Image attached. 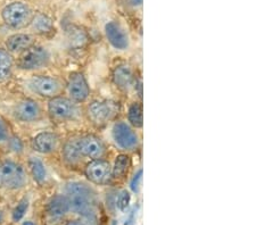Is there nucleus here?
Instances as JSON below:
<instances>
[{
    "instance_id": "nucleus-1",
    "label": "nucleus",
    "mask_w": 256,
    "mask_h": 225,
    "mask_svg": "<svg viewBox=\"0 0 256 225\" xmlns=\"http://www.w3.org/2000/svg\"><path fill=\"white\" fill-rule=\"evenodd\" d=\"M66 198L68 200L70 210L76 214L90 216L94 214L96 197L92 188L84 182H71L66 186Z\"/></svg>"
},
{
    "instance_id": "nucleus-2",
    "label": "nucleus",
    "mask_w": 256,
    "mask_h": 225,
    "mask_svg": "<svg viewBox=\"0 0 256 225\" xmlns=\"http://www.w3.org/2000/svg\"><path fill=\"white\" fill-rule=\"evenodd\" d=\"M118 102L110 99L94 100L86 106V118L96 128H104L118 117Z\"/></svg>"
},
{
    "instance_id": "nucleus-3",
    "label": "nucleus",
    "mask_w": 256,
    "mask_h": 225,
    "mask_svg": "<svg viewBox=\"0 0 256 225\" xmlns=\"http://www.w3.org/2000/svg\"><path fill=\"white\" fill-rule=\"evenodd\" d=\"M48 114L52 121L68 122L76 120L80 115V108L71 98L58 96L49 99Z\"/></svg>"
},
{
    "instance_id": "nucleus-4",
    "label": "nucleus",
    "mask_w": 256,
    "mask_h": 225,
    "mask_svg": "<svg viewBox=\"0 0 256 225\" xmlns=\"http://www.w3.org/2000/svg\"><path fill=\"white\" fill-rule=\"evenodd\" d=\"M34 13L26 3L12 2L2 10V19L8 26L20 30L32 24Z\"/></svg>"
},
{
    "instance_id": "nucleus-5",
    "label": "nucleus",
    "mask_w": 256,
    "mask_h": 225,
    "mask_svg": "<svg viewBox=\"0 0 256 225\" xmlns=\"http://www.w3.org/2000/svg\"><path fill=\"white\" fill-rule=\"evenodd\" d=\"M28 87L36 95L48 98V99L60 96L65 89L63 81L58 77L49 75H36L32 77L28 82Z\"/></svg>"
},
{
    "instance_id": "nucleus-6",
    "label": "nucleus",
    "mask_w": 256,
    "mask_h": 225,
    "mask_svg": "<svg viewBox=\"0 0 256 225\" xmlns=\"http://www.w3.org/2000/svg\"><path fill=\"white\" fill-rule=\"evenodd\" d=\"M50 56L46 49L40 46H32L23 52H20L18 58V67L26 71H33L47 66Z\"/></svg>"
},
{
    "instance_id": "nucleus-7",
    "label": "nucleus",
    "mask_w": 256,
    "mask_h": 225,
    "mask_svg": "<svg viewBox=\"0 0 256 225\" xmlns=\"http://www.w3.org/2000/svg\"><path fill=\"white\" fill-rule=\"evenodd\" d=\"M84 175L94 184L106 186L113 179L112 166L105 159H94L86 165Z\"/></svg>"
},
{
    "instance_id": "nucleus-8",
    "label": "nucleus",
    "mask_w": 256,
    "mask_h": 225,
    "mask_svg": "<svg viewBox=\"0 0 256 225\" xmlns=\"http://www.w3.org/2000/svg\"><path fill=\"white\" fill-rule=\"evenodd\" d=\"M114 142L123 150H134L139 146L138 134L126 122L118 121L112 129Z\"/></svg>"
},
{
    "instance_id": "nucleus-9",
    "label": "nucleus",
    "mask_w": 256,
    "mask_h": 225,
    "mask_svg": "<svg viewBox=\"0 0 256 225\" xmlns=\"http://www.w3.org/2000/svg\"><path fill=\"white\" fill-rule=\"evenodd\" d=\"M0 172H2V186L8 189H20L26 182L23 167L15 162L6 161L0 166Z\"/></svg>"
},
{
    "instance_id": "nucleus-10",
    "label": "nucleus",
    "mask_w": 256,
    "mask_h": 225,
    "mask_svg": "<svg viewBox=\"0 0 256 225\" xmlns=\"http://www.w3.org/2000/svg\"><path fill=\"white\" fill-rule=\"evenodd\" d=\"M78 145H79L82 157L94 159H102L106 155V146L100 138L94 134H86V136L78 137Z\"/></svg>"
},
{
    "instance_id": "nucleus-11",
    "label": "nucleus",
    "mask_w": 256,
    "mask_h": 225,
    "mask_svg": "<svg viewBox=\"0 0 256 225\" xmlns=\"http://www.w3.org/2000/svg\"><path fill=\"white\" fill-rule=\"evenodd\" d=\"M68 91L70 98L76 104H81L88 99L90 96V88L86 76L81 72H72L68 80Z\"/></svg>"
},
{
    "instance_id": "nucleus-12",
    "label": "nucleus",
    "mask_w": 256,
    "mask_h": 225,
    "mask_svg": "<svg viewBox=\"0 0 256 225\" xmlns=\"http://www.w3.org/2000/svg\"><path fill=\"white\" fill-rule=\"evenodd\" d=\"M14 115L20 122H36L42 117V109L33 99H24L16 105Z\"/></svg>"
},
{
    "instance_id": "nucleus-13",
    "label": "nucleus",
    "mask_w": 256,
    "mask_h": 225,
    "mask_svg": "<svg viewBox=\"0 0 256 225\" xmlns=\"http://www.w3.org/2000/svg\"><path fill=\"white\" fill-rule=\"evenodd\" d=\"M113 83L118 90L128 92L136 85V76L129 65L121 64L114 68L112 74Z\"/></svg>"
},
{
    "instance_id": "nucleus-14",
    "label": "nucleus",
    "mask_w": 256,
    "mask_h": 225,
    "mask_svg": "<svg viewBox=\"0 0 256 225\" xmlns=\"http://www.w3.org/2000/svg\"><path fill=\"white\" fill-rule=\"evenodd\" d=\"M60 137L54 132H41L32 141V147L40 154H52L60 148Z\"/></svg>"
},
{
    "instance_id": "nucleus-15",
    "label": "nucleus",
    "mask_w": 256,
    "mask_h": 225,
    "mask_svg": "<svg viewBox=\"0 0 256 225\" xmlns=\"http://www.w3.org/2000/svg\"><path fill=\"white\" fill-rule=\"evenodd\" d=\"M105 33L108 42L118 50H126L129 48V36L122 26L116 22H108L105 26Z\"/></svg>"
},
{
    "instance_id": "nucleus-16",
    "label": "nucleus",
    "mask_w": 256,
    "mask_h": 225,
    "mask_svg": "<svg viewBox=\"0 0 256 225\" xmlns=\"http://www.w3.org/2000/svg\"><path fill=\"white\" fill-rule=\"evenodd\" d=\"M70 211L68 200L64 195H57L52 198L47 206V218L50 221H60Z\"/></svg>"
},
{
    "instance_id": "nucleus-17",
    "label": "nucleus",
    "mask_w": 256,
    "mask_h": 225,
    "mask_svg": "<svg viewBox=\"0 0 256 225\" xmlns=\"http://www.w3.org/2000/svg\"><path fill=\"white\" fill-rule=\"evenodd\" d=\"M32 46H34V38H33V35L26 33L13 34L6 41L8 51L16 52V54H20Z\"/></svg>"
},
{
    "instance_id": "nucleus-18",
    "label": "nucleus",
    "mask_w": 256,
    "mask_h": 225,
    "mask_svg": "<svg viewBox=\"0 0 256 225\" xmlns=\"http://www.w3.org/2000/svg\"><path fill=\"white\" fill-rule=\"evenodd\" d=\"M62 154H63V158L65 163L71 166L79 165L82 159H84V157H82V155L80 153L79 145H78V138H72L66 141L63 147V151H62Z\"/></svg>"
},
{
    "instance_id": "nucleus-19",
    "label": "nucleus",
    "mask_w": 256,
    "mask_h": 225,
    "mask_svg": "<svg viewBox=\"0 0 256 225\" xmlns=\"http://www.w3.org/2000/svg\"><path fill=\"white\" fill-rule=\"evenodd\" d=\"M13 57L6 49L0 48V83L10 79L13 73Z\"/></svg>"
},
{
    "instance_id": "nucleus-20",
    "label": "nucleus",
    "mask_w": 256,
    "mask_h": 225,
    "mask_svg": "<svg viewBox=\"0 0 256 225\" xmlns=\"http://www.w3.org/2000/svg\"><path fill=\"white\" fill-rule=\"evenodd\" d=\"M131 167V158L129 155L121 154L115 158L114 165L112 167V175L115 179H123L126 177L128 172Z\"/></svg>"
},
{
    "instance_id": "nucleus-21",
    "label": "nucleus",
    "mask_w": 256,
    "mask_h": 225,
    "mask_svg": "<svg viewBox=\"0 0 256 225\" xmlns=\"http://www.w3.org/2000/svg\"><path fill=\"white\" fill-rule=\"evenodd\" d=\"M128 121L136 129H142L144 125L142 105L140 102H134L128 109Z\"/></svg>"
},
{
    "instance_id": "nucleus-22",
    "label": "nucleus",
    "mask_w": 256,
    "mask_h": 225,
    "mask_svg": "<svg viewBox=\"0 0 256 225\" xmlns=\"http://www.w3.org/2000/svg\"><path fill=\"white\" fill-rule=\"evenodd\" d=\"M28 166H30L31 173L33 179L38 183H44L47 179V170L44 164L40 161L39 158L31 157L28 161Z\"/></svg>"
},
{
    "instance_id": "nucleus-23",
    "label": "nucleus",
    "mask_w": 256,
    "mask_h": 225,
    "mask_svg": "<svg viewBox=\"0 0 256 225\" xmlns=\"http://www.w3.org/2000/svg\"><path fill=\"white\" fill-rule=\"evenodd\" d=\"M32 24H33V26H34V28H36L40 33L50 32L52 30V19L44 15L34 16V18H33V20H32Z\"/></svg>"
},
{
    "instance_id": "nucleus-24",
    "label": "nucleus",
    "mask_w": 256,
    "mask_h": 225,
    "mask_svg": "<svg viewBox=\"0 0 256 225\" xmlns=\"http://www.w3.org/2000/svg\"><path fill=\"white\" fill-rule=\"evenodd\" d=\"M28 199H22L20 202L18 204V206L15 207V210L13 212V220L15 222H18L23 219V216L26 215V213L28 211Z\"/></svg>"
},
{
    "instance_id": "nucleus-25",
    "label": "nucleus",
    "mask_w": 256,
    "mask_h": 225,
    "mask_svg": "<svg viewBox=\"0 0 256 225\" xmlns=\"http://www.w3.org/2000/svg\"><path fill=\"white\" fill-rule=\"evenodd\" d=\"M131 202V196L129 194V191L123 190L120 192V195L118 196L116 199V206L118 207L120 211H126L129 204Z\"/></svg>"
},
{
    "instance_id": "nucleus-26",
    "label": "nucleus",
    "mask_w": 256,
    "mask_h": 225,
    "mask_svg": "<svg viewBox=\"0 0 256 225\" xmlns=\"http://www.w3.org/2000/svg\"><path fill=\"white\" fill-rule=\"evenodd\" d=\"M142 171L139 170L138 173L134 175L131 180L130 183V188L134 192H138L140 189V184H142Z\"/></svg>"
},
{
    "instance_id": "nucleus-27",
    "label": "nucleus",
    "mask_w": 256,
    "mask_h": 225,
    "mask_svg": "<svg viewBox=\"0 0 256 225\" xmlns=\"http://www.w3.org/2000/svg\"><path fill=\"white\" fill-rule=\"evenodd\" d=\"M8 129L6 125L4 124V122L0 120V141H5L8 139Z\"/></svg>"
},
{
    "instance_id": "nucleus-28",
    "label": "nucleus",
    "mask_w": 256,
    "mask_h": 225,
    "mask_svg": "<svg viewBox=\"0 0 256 225\" xmlns=\"http://www.w3.org/2000/svg\"><path fill=\"white\" fill-rule=\"evenodd\" d=\"M66 225H84V224L82 223L81 221H71V222H68Z\"/></svg>"
},
{
    "instance_id": "nucleus-29",
    "label": "nucleus",
    "mask_w": 256,
    "mask_h": 225,
    "mask_svg": "<svg viewBox=\"0 0 256 225\" xmlns=\"http://www.w3.org/2000/svg\"><path fill=\"white\" fill-rule=\"evenodd\" d=\"M131 2L134 3V5L139 6V5H142V0H131Z\"/></svg>"
},
{
    "instance_id": "nucleus-30",
    "label": "nucleus",
    "mask_w": 256,
    "mask_h": 225,
    "mask_svg": "<svg viewBox=\"0 0 256 225\" xmlns=\"http://www.w3.org/2000/svg\"><path fill=\"white\" fill-rule=\"evenodd\" d=\"M23 225H34L32 222H24Z\"/></svg>"
},
{
    "instance_id": "nucleus-31",
    "label": "nucleus",
    "mask_w": 256,
    "mask_h": 225,
    "mask_svg": "<svg viewBox=\"0 0 256 225\" xmlns=\"http://www.w3.org/2000/svg\"><path fill=\"white\" fill-rule=\"evenodd\" d=\"M2 186V172H0V187Z\"/></svg>"
},
{
    "instance_id": "nucleus-32",
    "label": "nucleus",
    "mask_w": 256,
    "mask_h": 225,
    "mask_svg": "<svg viewBox=\"0 0 256 225\" xmlns=\"http://www.w3.org/2000/svg\"><path fill=\"white\" fill-rule=\"evenodd\" d=\"M2 213H0V222H2Z\"/></svg>"
}]
</instances>
